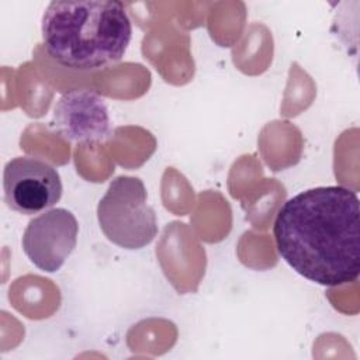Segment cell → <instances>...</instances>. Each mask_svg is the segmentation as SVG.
<instances>
[{
  "label": "cell",
  "mask_w": 360,
  "mask_h": 360,
  "mask_svg": "<svg viewBox=\"0 0 360 360\" xmlns=\"http://www.w3.org/2000/svg\"><path fill=\"white\" fill-rule=\"evenodd\" d=\"M62 190L58 170L45 160L18 156L4 166V201L15 212L39 214L60 200Z\"/></svg>",
  "instance_id": "277c9868"
},
{
  "label": "cell",
  "mask_w": 360,
  "mask_h": 360,
  "mask_svg": "<svg viewBox=\"0 0 360 360\" xmlns=\"http://www.w3.org/2000/svg\"><path fill=\"white\" fill-rule=\"evenodd\" d=\"M79 233L76 217L66 208H52L32 218L22 235V250L42 271H58L73 252Z\"/></svg>",
  "instance_id": "5b68a950"
},
{
  "label": "cell",
  "mask_w": 360,
  "mask_h": 360,
  "mask_svg": "<svg viewBox=\"0 0 360 360\" xmlns=\"http://www.w3.org/2000/svg\"><path fill=\"white\" fill-rule=\"evenodd\" d=\"M51 127L59 136L70 142H101L110 132L108 110L97 93L72 89L56 101Z\"/></svg>",
  "instance_id": "8992f818"
},
{
  "label": "cell",
  "mask_w": 360,
  "mask_h": 360,
  "mask_svg": "<svg viewBox=\"0 0 360 360\" xmlns=\"http://www.w3.org/2000/svg\"><path fill=\"white\" fill-rule=\"evenodd\" d=\"M360 201L343 186L308 188L287 200L273 225L281 259L321 285L356 281L360 273Z\"/></svg>",
  "instance_id": "6da1fadb"
},
{
  "label": "cell",
  "mask_w": 360,
  "mask_h": 360,
  "mask_svg": "<svg viewBox=\"0 0 360 360\" xmlns=\"http://www.w3.org/2000/svg\"><path fill=\"white\" fill-rule=\"evenodd\" d=\"M41 34L46 53L58 65L89 72L124 56L132 24L117 0H55L44 11Z\"/></svg>",
  "instance_id": "7a4b0ae2"
},
{
  "label": "cell",
  "mask_w": 360,
  "mask_h": 360,
  "mask_svg": "<svg viewBox=\"0 0 360 360\" xmlns=\"http://www.w3.org/2000/svg\"><path fill=\"white\" fill-rule=\"evenodd\" d=\"M97 219L105 238L124 249H142L158 235L156 214L139 177H115L98 201Z\"/></svg>",
  "instance_id": "3957f363"
}]
</instances>
